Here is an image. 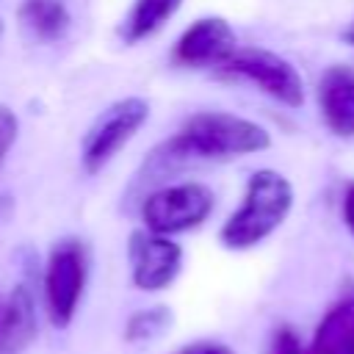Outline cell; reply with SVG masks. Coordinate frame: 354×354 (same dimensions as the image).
<instances>
[{
	"label": "cell",
	"mask_w": 354,
	"mask_h": 354,
	"mask_svg": "<svg viewBox=\"0 0 354 354\" xmlns=\"http://www.w3.org/2000/svg\"><path fill=\"white\" fill-rule=\"evenodd\" d=\"M268 147H271V133L260 122L230 111H199L188 116L169 141H163L158 158L169 163L230 160V158L263 152Z\"/></svg>",
	"instance_id": "6da1fadb"
},
{
	"label": "cell",
	"mask_w": 354,
	"mask_h": 354,
	"mask_svg": "<svg viewBox=\"0 0 354 354\" xmlns=\"http://www.w3.org/2000/svg\"><path fill=\"white\" fill-rule=\"evenodd\" d=\"M293 210V183L277 169H257L243 188L241 205L224 221L218 241L227 249L243 252L266 241Z\"/></svg>",
	"instance_id": "7a4b0ae2"
},
{
	"label": "cell",
	"mask_w": 354,
	"mask_h": 354,
	"mask_svg": "<svg viewBox=\"0 0 354 354\" xmlns=\"http://www.w3.org/2000/svg\"><path fill=\"white\" fill-rule=\"evenodd\" d=\"M224 77L246 80L266 97L285 108H301L307 100L301 72L279 53L266 47H235V53L218 66Z\"/></svg>",
	"instance_id": "3957f363"
},
{
	"label": "cell",
	"mask_w": 354,
	"mask_h": 354,
	"mask_svg": "<svg viewBox=\"0 0 354 354\" xmlns=\"http://www.w3.org/2000/svg\"><path fill=\"white\" fill-rule=\"evenodd\" d=\"M213 205L216 196L205 183H169L147 194L141 202V221L158 235H177L205 224Z\"/></svg>",
	"instance_id": "277c9868"
},
{
	"label": "cell",
	"mask_w": 354,
	"mask_h": 354,
	"mask_svg": "<svg viewBox=\"0 0 354 354\" xmlns=\"http://www.w3.org/2000/svg\"><path fill=\"white\" fill-rule=\"evenodd\" d=\"M149 119V102L144 97H122L111 102L86 130L80 141V166L88 174H97L108 166L119 149L144 127Z\"/></svg>",
	"instance_id": "5b68a950"
},
{
	"label": "cell",
	"mask_w": 354,
	"mask_h": 354,
	"mask_svg": "<svg viewBox=\"0 0 354 354\" xmlns=\"http://www.w3.org/2000/svg\"><path fill=\"white\" fill-rule=\"evenodd\" d=\"M88 277V254L77 238H61L44 266V307L53 326H69Z\"/></svg>",
	"instance_id": "8992f818"
},
{
	"label": "cell",
	"mask_w": 354,
	"mask_h": 354,
	"mask_svg": "<svg viewBox=\"0 0 354 354\" xmlns=\"http://www.w3.org/2000/svg\"><path fill=\"white\" fill-rule=\"evenodd\" d=\"M130 277L138 290H163L169 288L183 268V249L171 235H158L152 230H138L127 241Z\"/></svg>",
	"instance_id": "52a82bcc"
},
{
	"label": "cell",
	"mask_w": 354,
	"mask_h": 354,
	"mask_svg": "<svg viewBox=\"0 0 354 354\" xmlns=\"http://www.w3.org/2000/svg\"><path fill=\"white\" fill-rule=\"evenodd\" d=\"M238 47L235 30L224 17L194 19L171 47V61L183 69H218Z\"/></svg>",
	"instance_id": "ba28073f"
},
{
	"label": "cell",
	"mask_w": 354,
	"mask_h": 354,
	"mask_svg": "<svg viewBox=\"0 0 354 354\" xmlns=\"http://www.w3.org/2000/svg\"><path fill=\"white\" fill-rule=\"evenodd\" d=\"M315 100L326 130L337 138H354V66H326L318 77Z\"/></svg>",
	"instance_id": "9c48e42d"
},
{
	"label": "cell",
	"mask_w": 354,
	"mask_h": 354,
	"mask_svg": "<svg viewBox=\"0 0 354 354\" xmlns=\"http://www.w3.org/2000/svg\"><path fill=\"white\" fill-rule=\"evenodd\" d=\"M36 299L28 285H17L0 310V354H22L36 337Z\"/></svg>",
	"instance_id": "30bf717a"
},
{
	"label": "cell",
	"mask_w": 354,
	"mask_h": 354,
	"mask_svg": "<svg viewBox=\"0 0 354 354\" xmlns=\"http://www.w3.org/2000/svg\"><path fill=\"white\" fill-rule=\"evenodd\" d=\"M183 0H133L130 11L119 25V39L124 44H138L155 36L177 11Z\"/></svg>",
	"instance_id": "8fae6325"
},
{
	"label": "cell",
	"mask_w": 354,
	"mask_h": 354,
	"mask_svg": "<svg viewBox=\"0 0 354 354\" xmlns=\"http://www.w3.org/2000/svg\"><path fill=\"white\" fill-rule=\"evenodd\" d=\"M17 14L39 41H58L72 22L64 0H22Z\"/></svg>",
	"instance_id": "7c38bea8"
},
{
	"label": "cell",
	"mask_w": 354,
	"mask_h": 354,
	"mask_svg": "<svg viewBox=\"0 0 354 354\" xmlns=\"http://www.w3.org/2000/svg\"><path fill=\"white\" fill-rule=\"evenodd\" d=\"M171 326V310L166 304H155L147 310H138L124 324V340L127 343H149L155 337H163Z\"/></svg>",
	"instance_id": "4fadbf2b"
},
{
	"label": "cell",
	"mask_w": 354,
	"mask_h": 354,
	"mask_svg": "<svg viewBox=\"0 0 354 354\" xmlns=\"http://www.w3.org/2000/svg\"><path fill=\"white\" fill-rule=\"evenodd\" d=\"M17 133H19L17 113H14L8 105H0V166H3L6 155L11 152V147H14V141H17Z\"/></svg>",
	"instance_id": "5bb4252c"
},
{
	"label": "cell",
	"mask_w": 354,
	"mask_h": 354,
	"mask_svg": "<svg viewBox=\"0 0 354 354\" xmlns=\"http://www.w3.org/2000/svg\"><path fill=\"white\" fill-rule=\"evenodd\" d=\"M340 210H343V221H346V227H348V230H351V235H354V180H351V183H346Z\"/></svg>",
	"instance_id": "9a60e30c"
},
{
	"label": "cell",
	"mask_w": 354,
	"mask_h": 354,
	"mask_svg": "<svg viewBox=\"0 0 354 354\" xmlns=\"http://www.w3.org/2000/svg\"><path fill=\"white\" fill-rule=\"evenodd\" d=\"M177 354H232V351L224 348V346H216V343H194V346H185Z\"/></svg>",
	"instance_id": "2e32d148"
},
{
	"label": "cell",
	"mask_w": 354,
	"mask_h": 354,
	"mask_svg": "<svg viewBox=\"0 0 354 354\" xmlns=\"http://www.w3.org/2000/svg\"><path fill=\"white\" fill-rule=\"evenodd\" d=\"M340 39H343V41H346L348 47H354V17H351V22L346 25V30L340 33Z\"/></svg>",
	"instance_id": "e0dca14e"
},
{
	"label": "cell",
	"mask_w": 354,
	"mask_h": 354,
	"mask_svg": "<svg viewBox=\"0 0 354 354\" xmlns=\"http://www.w3.org/2000/svg\"><path fill=\"white\" fill-rule=\"evenodd\" d=\"M0 36H3V19H0Z\"/></svg>",
	"instance_id": "ac0fdd59"
},
{
	"label": "cell",
	"mask_w": 354,
	"mask_h": 354,
	"mask_svg": "<svg viewBox=\"0 0 354 354\" xmlns=\"http://www.w3.org/2000/svg\"><path fill=\"white\" fill-rule=\"evenodd\" d=\"M0 310H3V301H0Z\"/></svg>",
	"instance_id": "d6986e66"
}]
</instances>
